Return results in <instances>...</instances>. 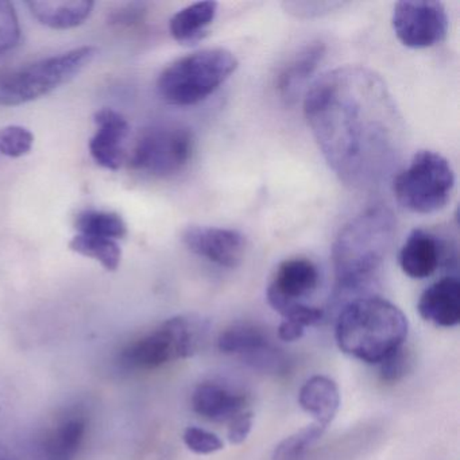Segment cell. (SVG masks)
<instances>
[{
	"mask_svg": "<svg viewBox=\"0 0 460 460\" xmlns=\"http://www.w3.org/2000/svg\"><path fill=\"white\" fill-rule=\"evenodd\" d=\"M304 114L333 173L355 190H373L394 174L405 147V126L379 75L347 66L306 90Z\"/></svg>",
	"mask_w": 460,
	"mask_h": 460,
	"instance_id": "6da1fadb",
	"label": "cell"
},
{
	"mask_svg": "<svg viewBox=\"0 0 460 460\" xmlns=\"http://www.w3.org/2000/svg\"><path fill=\"white\" fill-rule=\"evenodd\" d=\"M397 220L386 206L368 207L341 227L332 244L338 295H358L366 289L389 254Z\"/></svg>",
	"mask_w": 460,
	"mask_h": 460,
	"instance_id": "7a4b0ae2",
	"label": "cell"
},
{
	"mask_svg": "<svg viewBox=\"0 0 460 460\" xmlns=\"http://www.w3.org/2000/svg\"><path fill=\"white\" fill-rule=\"evenodd\" d=\"M408 331V319L397 305L376 296H360L339 314L335 339L349 357L379 365L402 349Z\"/></svg>",
	"mask_w": 460,
	"mask_h": 460,
	"instance_id": "3957f363",
	"label": "cell"
},
{
	"mask_svg": "<svg viewBox=\"0 0 460 460\" xmlns=\"http://www.w3.org/2000/svg\"><path fill=\"white\" fill-rule=\"evenodd\" d=\"M238 66L230 50H199L166 66L158 77L157 91L161 99L172 106H195L217 93L235 74Z\"/></svg>",
	"mask_w": 460,
	"mask_h": 460,
	"instance_id": "277c9868",
	"label": "cell"
},
{
	"mask_svg": "<svg viewBox=\"0 0 460 460\" xmlns=\"http://www.w3.org/2000/svg\"><path fill=\"white\" fill-rule=\"evenodd\" d=\"M207 335L206 319L196 314H179L128 341L120 351L119 363L128 370H155L198 354Z\"/></svg>",
	"mask_w": 460,
	"mask_h": 460,
	"instance_id": "5b68a950",
	"label": "cell"
},
{
	"mask_svg": "<svg viewBox=\"0 0 460 460\" xmlns=\"http://www.w3.org/2000/svg\"><path fill=\"white\" fill-rule=\"evenodd\" d=\"M96 55L95 47L76 48L0 74V106H20L53 93L87 68Z\"/></svg>",
	"mask_w": 460,
	"mask_h": 460,
	"instance_id": "8992f818",
	"label": "cell"
},
{
	"mask_svg": "<svg viewBox=\"0 0 460 460\" xmlns=\"http://www.w3.org/2000/svg\"><path fill=\"white\" fill-rule=\"evenodd\" d=\"M455 174L447 158L432 150H421L393 180L398 203L414 214H433L451 200Z\"/></svg>",
	"mask_w": 460,
	"mask_h": 460,
	"instance_id": "52a82bcc",
	"label": "cell"
},
{
	"mask_svg": "<svg viewBox=\"0 0 460 460\" xmlns=\"http://www.w3.org/2000/svg\"><path fill=\"white\" fill-rule=\"evenodd\" d=\"M195 153L192 131L179 123H161L142 131L128 164L153 177L174 176L187 168Z\"/></svg>",
	"mask_w": 460,
	"mask_h": 460,
	"instance_id": "ba28073f",
	"label": "cell"
},
{
	"mask_svg": "<svg viewBox=\"0 0 460 460\" xmlns=\"http://www.w3.org/2000/svg\"><path fill=\"white\" fill-rule=\"evenodd\" d=\"M393 31L403 47L427 49L440 44L448 31V15L441 2H398Z\"/></svg>",
	"mask_w": 460,
	"mask_h": 460,
	"instance_id": "9c48e42d",
	"label": "cell"
},
{
	"mask_svg": "<svg viewBox=\"0 0 460 460\" xmlns=\"http://www.w3.org/2000/svg\"><path fill=\"white\" fill-rule=\"evenodd\" d=\"M90 425L87 411L82 406L61 411L31 444L26 447L29 460H75Z\"/></svg>",
	"mask_w": 460,
	"mask_h": 460,
	"instance_id": "30bf717a",
	"label": "cell"
},
{
	"mask_svg": "<svg viewBox=\"0 0 460 460\" xmlns=\"http://www.w3.org/2000/svg\"><path fill=\"white\" fill-rule=\"evenodd\" d=\"M217 349L223 354L235 355L243 362L265 373H279L287 360L271 344L268 333L262 328L249 323L231 325L220 333Z\"/></svg>",
	"mask_w": 460,
	"mask_h": 460,
	"instance_id": "8fae6325",
	"label": "cell"
},
{
	"mask_svg": "<svg viewBox=\"0 0 460 460\" xmlns=\"http://www.w3.org/2000/svg\"><path fill=\"white\" fill-rule=\"evenodd\" d=\"M319 282V269L311 260L289 258L279 263L266 290L269 305L285 316L298 304L305 303V298L314 295Z\"/></svg>",
	"mask_w": 460,
	"mask_h": 460,
	"instance_id": "7c38bea8",
	"label": "cell"
},
{
	"mask_svg": "<svg viewBox=\"0 0 460 460\" xmlns=\"http://www.w3.org/2000/svg\"><path fill=\"white\" fill-rule=\"evenodd\" d=\"M181 241L193 254L227 269L241 265L247 249L243 234L212 226H188L182 231Z\"/></svg>",
	"mask_w": 460,
	"mask_h": 460,
	"instance_id": "4fadbf2b",
	"label": "cell"
},
{
	"mask_svg": "<svg viewBox=\"0 0 460 460\" xmlns=\"http://www.w3.org/2000/svg\"><path fill=\"white\" fill-rule=\"evenodd\" d=\"M98 131L90 141L91 157L102 168L118 171L128 158L126 141L130 134L128 119L112 109H102L93 115Z\"/></svg>",
	"mask_w": 460,
	"mask_h": 460,
	"instance_id": "5bb4252c",
	"label": "cell"
},
{
	"mask_svg": "<svg viewBox=\"0 0 460 460\" xmlns=\"http://www.w3.org/2000/svg\"><path fill=\"white\" fill-rule=\"evenodd\" d=\"M447 244L430 231L413 230L398 254V262L406 276L424 279L433 276L447 261Z\"/></svg>",
	"mask_w": 460,
	"mask_h": 460,
	"instance_id": "9a60e30c",
	"label": "cell"
},
{
	"mask_svg": "<svg viewBox=\"0 0 460 460\" xmlns=\"http://www.w3.org/2000/svg\"><path fill=\"white\" fill-rule=\"evenodd\" d=\"M420 316L438 327H456L460 322V284L456 277H444L422 292L417 304Z\"/></svg>",
	"mask_w": 460,
	"mask_h": 460,
	"instance_id": "2e32d148",
	"label": "cell"
},
{
	"mask_svg": "<svg viewBox=\"0 0 460 460\" xmlns=\"http://www.w3.org/2000/svg\"><path fill=\"white\" fill-rule=\"evenodd\" d=\"M247 398L219 382H203L192 394V408L208 421L230 422L246 411Z\"/></svg>",
	"mask_w": 460,
	"mask_h": 460,
	"instance_id": "e0dca14e",
	"label": "cell"
},
{
	"mask_svg": "<svg viewBox=\"0 0 460 460\" xmlns=\"http://www.w3.org/2000/svg\"><path fill=\"white\" fill-rule=\"evenodd\" d=\"M324 56L325 45L319 41L312 42L282 68L277 77L276 88L285 103L297 102L298 96L308 87L309 80L324 60Z\"/></svg>",
	"mask_w": 460,
	"mask_h": 460,
	"instance_id": "ac0fdd59",
	"label": "cell"
},
{
	"mask_svg": "<svg viewBox=\"0 0 460 460\" xmlns=\"http://www.w3.org/2000/svg\"><path fill=\"white\" fill-rule=\"evenodd\" d=\"M298 403L304 411L314 417V422L327 427L341 406L338 385L325 376H312L301 386Z\"/></svg>",
	"mask_w": 460,
	"mask_h": 460,
	"instance_id": "d6986e66",
	"label": "cell"
},
{
	"mask_svg": "<svg viewBox=\"0 0 460 460\" xmlns=\"http://www.w3.org/2000/svg\"><path fill=\"white\" fill-rule=\"evenodd\" d=\"M217 2H198L176 13L169 22V31L174 41L185 47L203 41L217 18Z\"/></svg>",
	"mask_w": 460,
	"mask_h": 460,
	"instance_id": "ffe728a7",
	"label": "cell"
},
{
	"mask_svg": "<svg viewBox=\"0 0 460 460\" xmlns=\"http://www.w3.org/2000/svg\"><path fill=\"white\" fill-rule=\"evenodd\" d=\"M93 2L88 0H63V2H29L31 15L41 25L56 31H68L83 25L93 14Z\"/></svg>",
	"mask_w": 460,
	"mask_h": 460,
	"instance_id": "44dd1931",
	"label": "cell"
},
{
	"mask_svg": "<svg viewBox=\"0 0 460 460\" xmlns=\"http://www.w3.org/2000/svg\"><path fill=\"white\" fill-rule=\"evenodd\" d=\"M75 227L83 235L98 236V238L117 239L128 235V225L120 215L115 212L90 211L82 212L76 217Z\"/></svg>",
	"mask_w": 460,
	"mask_h": 460,
	"instance_id": "7402d4cb",
	"label": "cell"
},
{
	"mask_svg": "<svg viewBox=\"0 0 460 460\" xmlns=\"http://www.w3.org/2000/svg\"><path fill=\"white\" fill-rule=\"evenodd\" d=\"M69 249L83 257L98 261L109 271H117L122 261V250L112 239L77 234L69 242Z\"/></svg>",
	"mask_w": 460,
	"mask_h": 460,
	"instance_id": "603a6c76",
	"label": "cell"
},
{
	"mask_svg": "<svg viewBox=\"0 0 460 460\" xmlns=\"http://www.w3.org/2000/svg\"><path fill=\"white\" fill-rule=\"evenodd\" d=\"M324 425L314 424L288 436L276 447L273 460H301L312 446L317 443L325 430Z\"/></svg>",
	"mask_w": 460,
	"mask_h": 460,
	"instance_id": "cb8c5ba5",
	"label": "cell"
},
{
	"mask_svg": "<svg viewBox=\"0 0 460 460\" xmlns=\"http://www.w3.org/2000/svg\"><path fill=\"white\" fill-rule=\"evenodd\" d=\"M34 136L22 126H6L0 128V153L10 158H20L31 153Z\"/></svg>",
	"mask_w": 460,
	"mask_h": 460,
	"instance_id": "d4e9b609",
	"label": "cell"
},
{
	"mask_svg": "<svg viewBox=\"0 0 460 460\" xmlns=\"http://www.w3.org/2000/svg\"><path fill=\"white\" fill-rule=\"evenodd\" d=\"M21 40V26L14 6L0 0V55L17 47Z\"/></svg>",
	"mask_w": 460,
	"mask_h": 460,
	"instance_id": "484cf974",
	"label": "cell"
},
{
	"mask_svg": "<svg viewBox=\"0 0 460 460\" xmlns=\"http://www.w3.org/2000/svg\"><path fill=\"white\" fill-rule=\"evenodd\" d=\"M182 440L188 449L198 455H211L223 449V441L219 436L198 427L187 428Z\"/></svg>",
	"mask_w": 460,
	"mask_h": 460,
	"instance_id": "4316f807",
	"label": "cell"
},
{
	"mask_svg": "<svg viewBox=\"0 0 460 460\" xmlns=\"http://www.w3.org/2000/svg\"><path fill=\"white\" fill-rule=\"evenodd\" d=\"M409 355L403 349H398L394 354L387 357L384 362L379 363V376L382 381L397 382L406 376L409 371Z\"/></svg>",
	"mask_w": 460,
	"mask_h": 460,
	"instance_id": "83f0119b",
	"label": "cell"
},
{
	"mask_svg": "<svg viewBox=\"0 0 460 460\" xmlns=\"http://www.w3.org/2000/svg\"><path fill=\"white\" fill-rule=\"evenodd\" d=\"M252 428V413L250 411H243V413L239 414L228 422V441L231 444H235V446L243 443L249 438Z\"/></svg>",
	"mask_w": 460,
	"mask_h": 460,
	"instance_id": "f1b7e54d",
	"label": "cell"
},
{
	"mask_svg": "<svg viewBox=\"0 0 460 460\" xmlns=\"http://www.w3.org/2000/svg\"><path fill=\"white\" fill-rule=\"evenodd\" d=\"M305 333V327L297 324V323L290 322V320H282L279 327V338L281 341L292 343V341H300Z\"/></svg>",
	"mask_w": 460,
	"mask_h": 460,
	"instance_id": "f546056e",
	"label": "cell"
},
{
	"mask_svg": "<svg viewBox=\"0 0 460 460\" xmlns=\"http://www.w3.org/2000/svg\"><path fill=\"white\" fill-rule=\"evenodd\" d=\"M0 460H29L25 451L22 449L13 448L7 444L0 441Z\"/></svg>",
	"mask_w": 460,
	"mask_h": 460,
	"instance_id": "4dcf8cb0",
	"label": "cell"
}]
</instances>
